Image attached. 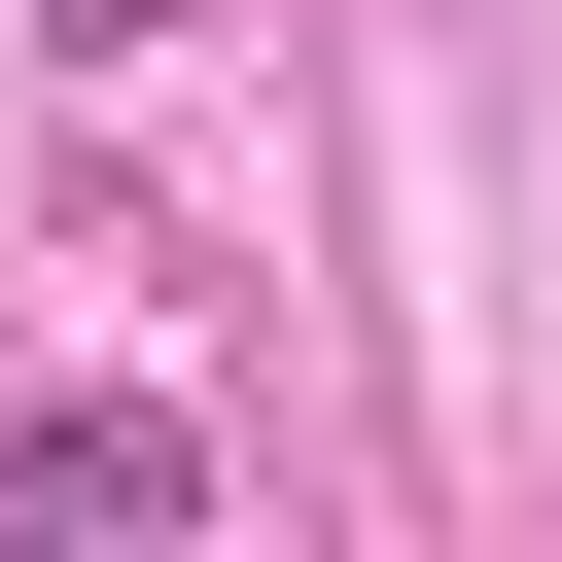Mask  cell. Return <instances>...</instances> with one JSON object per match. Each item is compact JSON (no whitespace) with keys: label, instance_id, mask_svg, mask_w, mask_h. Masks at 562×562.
I'll use <instances>...</instances> for the list:
<instances>
[{"label":"cell","instance_id":"1","mask_svg":"<svg viewBox=\"0 0 562 562\" xmlns=\"http://www.w3.org/2000/svg\"><path fill=\"white\" fill-rule=\"evenodd\" d=\"M0 527H211V422L70 386V422H0Z\"/></svg>","mask_w":562,"mask_h":562},{"label":"cell","instance_id":"2","mask_svg":"<svg viewBox=\"0 0 562 562\" xmlns=\"http://www.w3.org/2000/svg\"><path fill=\"white\" fill-rule=\"evenodd\" d=\"M35 35H70V70H140V35H176V0H35Z\"/></svg>","mask_w":562,"mask_h":562}]
</instances>
